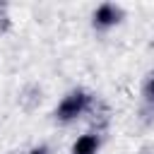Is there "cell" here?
Listing matches in <instances>:
<instances>
[{"instance_id": "2", "label": "cell", "mask_w": 154, "mask_h": 154, "mask_svg": "<svg viewBox=\"0 0 154 154\" xmlns=\"http://www.w3.org/2000/svg\"><path fill=\"white\" fill-rule=\"evenodd\" d=\"M125 17V10L116 2H101L96 5V10L91 12V26L96 31H108L113 26H118Z\"/></svg>"}, {"instance_id": "6", "label": "cell", "mask_w": 154, "mask_h": 154, "mask_svg": "<svg viewBox=\"0 0 154 154\" xmlns=\"http://www.w3.org/2000/svg\"><path fill=\"white\" fill-rule=\"evenodd\" d=\"M26 154H51V149H48L46 144H36V147H31Z\"/></svg>"}, {"instance_id": "4", "label": "cell", "mask_w": 154, "mask_h": 154, "mask_svg": "<svg viewBox=\"0 0 154 154\" xmlns=\"http://www.w3.org/2000/svg\"><path fill=\"white\" fill-rule=\"evenodd\" d=\"M142 96H144V103L149 108H154V72L147 75V79L142 84Z\"/></svg>"}, {"instance_id": "5", "label": "cell", "mask_w": 154, "mask_h": 154, "mask_svg": "<svg viewBox=\"0 0 154 154\" xmlns=\"http://www.w3.org/2000/svg\"><path fill=\"white\" fill-rule=\"evenodd\" d=\"M10 26V17H7V7L0 5V31H7Z\"/></svg>"}, {"instance_id": "1", "label": "cell", "mask_w": 154, "mask_h": 154, "mask_svg": "<svg viewBox=\"0 0 154 154\" xmlns=\"http://www.w3.org/2000/svg\"><path fill=\"white\" fill-rule=\"evenodd\" d=\"M94 101H96V99H94L87 89H82V87L70 89V91L60 99V103L55 106V111H53L55 123H60V125H70V123H75L77 118H82V116H87V113L91 111Z\"/></svg>"}, {"instance_id": "3", "label": "cell", "mask_w": 154, "mask_h": 154, "mask_svg": "<svg viewBox=\"0 0 154 154\" xmlns=\"http://www.w3.org/2000/svg\"><path fill=\"white\" fill-rule=\"evenodd\" d=\"M101 147V132L99 130H89L84 135H79L72 147H70V154H96Z\"/></svg>"}]
</instances>
